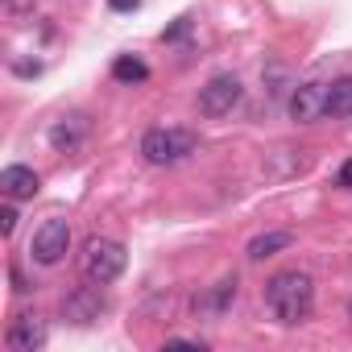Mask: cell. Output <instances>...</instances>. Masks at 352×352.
Instances as JSON below:
<instances>
[{"label": "cell", "mask_w": 352, "mask_h": 352, "mask_svg": "<svg viewBox=\"0 0 352 352\" xmlns=\"http://www.w3.org/2000/svg\"><path fill=\"white\" fill-rule=\"evenodd\" d=\"M9 13H34V0H5Z\"/></svg>", "instance_id": "obj_16"}, {"label": "cell", "mask_w": 352, "mask_h": 352, "mask_svg": "<svg viewBox=\"0 0 352 352\" xmlns=\"http://www.w3.org/2000/svg\"><path fill=\"white\" fill-rule=\"evenodd\" d=\"M108 5H112L116 13H129V9H137V5H141V0H108Z\"/></svg>", "instance_id": "obj_18"}, {"label": "cell", "mask_w": 352, "mask_h": 352, "mask_svg": "<svg viewBox=\"0 0 352 352\" xmlns=\"http://www.w3.org/2000/svg\"><path fill=\"white\" fill-rule=\"evenodd\" d=\"M112 79H116V83H145V79H149V67H145L141 58H133V54H120V58L112 63Z\"/></svg>", "instance_id": "obj_12"}, {"label": "cell", "mask_w": 352, "mask_h": 352, "mask_svg": "<svg viewBox=\"0 0 352 352\" xmlns=\"http://www.w3.org/2000/svg\"><path fill=\"white\" fill-rule=\"evenodd\" d=\"M38 174L30 170V166H5L0 170V195H5L9 204H17V199H34L38 195Z\"/></svg>", "instance_id": "obj_7"}, {"label": "cell", "mask_w": 352, "mask_h": 352, "mask_svg": "<svg viewBox=\"0 0 352 352\" xmlns=\"http://www.w3.org/2000/svg\"><path fill=\"white\" fill-rule=\"evenodd\" d=\"M124 261H129V253H124L120 241H112V236H87V241H83L79 270H83L87 282H100V286L116 282V278L124 274Z\"/></svg>", "instance_id": "obj_2"}, {"label": "cell", "mask_w": 352, "mask_h": 352, "mask_svg": "<svg viewBox=\"0 0 352 352\" xmlns=\"http://www.w3.org/2000/svg\"><path fill=\"white\" fill-rule=\"evenodd\" d=\"M50 141H54L58 149H75V145H79V124H67V120H58V124L50 129Z\"/></svg>", "instance_id": "obj_13"}, {"label": "cell", "mask_w": 352, "mask_h": 352, "mask_svg": "<svg viewBox=\"0 0 352 352\" xmlns=\"http://www.w3.org/2000/svg\"><path fill=\"white\" fill-rule=\"evenodd\" d=\"M241 79L236 75H212L204 87H199V112L204 116H212V120H220V116H228L236 104H241Z\"/></svg>", "instance_id": "obj_4"}, {"label": "cell", "mask_w": 352, "mask_h": 352, "mask_svg": "<svg viewBox=\"0 0 352 352\" xmlns=\"http://www.w3.org/2000/svg\"><path fill=\"white\" fill-rule=\"evenodd\" d=\"M67 249H71V224L67 220H46L34 232V245H30V253H34L38 265H58L67 257Z\"/></svg>", "instance_id": "obj_5"}, {"label": "cell", "mask_w": 352, "mask_h": 352, "mask_svg": "<svg viewBox=\"0 0 352 352\" xmlns=\"http://www.w3.org/2000/svg\"><path fill=\"white\" fill-rule=\"evenodd\" d=\"M265 307L274 311L278 323H302L315 307V282L302 270H282L265 282Z\"/></svg>", "instance_id": "obj_1"}, {"label": "cell", "mask_w": 352, "mask_h": 352, "mask_svg": "<svg viewBox=\"0 0 352 352\" xmlns=\"http://www.w3.org/2000/svg\"><path fill=\"white\" fill-rule=\"evenodd\" d=\"M323 100H327V83H302V87H294V96H290V116H294L298 124H307V120L323 116Z\"/></svg>", "instance_id": "obj_8"}, {"label": "cell", "mask_w": 352, "mask_h": 352, "mask_svg": "<svg viewBox=\"0 0 352 352\" xmlns=\"http://www.w3.org/2000/svg\"><path fill=\"white\" fill-rule=\"evenodd\" d=\"M294 245V236L290 232H265V236H253L249 241V261H265V257H274V253H282V249H290Z\"/></svg>", "instance_id": "obj_11"}, {"label": "cell", "mask_w": 352, "mask_h": 352, "mask_svg": "<svg viewBox=\"0 0 352 352\" xmlns=\"http://www.w3.org/2000/svg\"><path fill=\"white\" fill-rule=\"evenodd\" d=\"M199 149V137L191 129H149L141 137V157L149 166H174Z\"/></svg>", "instance_id": "obj_3"}, {"label": "cell", "mask_w": 352, "mask_h": 352, "mask_svg": "<svg viewBox=\"0 0 352 352\" xmlns=\"http://www.w3.org/2000/svg\"><path fill=\"white\" fill-rule=\"evenodd\" d=\"M9 352H42L46 348V323L38 315H17L5 331Z\"/></svg>", "instance_id": "obj_6"}, {"label": "cell", "mask_w": 352, "mask_h": 352, "mask_svg": "<svg viewBox=\"0 0 352 352\" xmlns=\"http://www.w3.org/2000/svg\"><path fill=\"white\" fill-rule=\"evenodd\" d=\"M63 311H67V319H75V323H91V319H100V311H104V294H100V282H91V286H79L67 302H63Z\"/></svg>", "instance_id": "obj_9"}, {"label": "cell", "mask_w": 352, "mask_h": 352, "mask_svg": "<svg viewBox=\"0 0 352 352\" xmlns=\"http://www.w3.org/2000/svg\"><path fill=\"white\" fill-rule=\"evenodd\" d=\"M336 183H340V187H352V157H348V162L340 166V174H336Z\"/></svg>", "instance_id": "obj_15"}, {"label": "cell", "mask_w": 352, "mask_h": 352, "mask_svg": "<svg viewBox=\"0 0 352 352\" xmlns=\"http://www.w3.org/2000/svg\"><path fill=\"white\" fill-rule=\"evenodd\" d=\"M0 228H5V236L17 228V212H13V208H5V212H0Z\"/></svg>", "instance_id": "obj_14"}, {"label": "cell", "mask_w": 352, "mask_h": 352, "mask_svg": "<svg viewBox=\"0 0 352 352\" xmlns=\"http://www.w3.org/2000/svg\"><path fill=\"white\" fill-rule=\"evenodd\" d=\"M323 116H331V120H344V116H352V75H344V79H331V83H327Z\"/></svg>", "instance_id": "obj_10"}, {"label": "cell", "mask_w": 352, "mask_h": 352, "mask_svg": "<svg viewBox=\"0 0 352 352\" xmlns=\"http://www.w3.org/2000/svg\"><path fill=\"white\" fill-rule=\"evenodd\" d=\"M166 348H204V340H166Z\"/></svg>", "instance_id": "obj_17"}]
</instances>
